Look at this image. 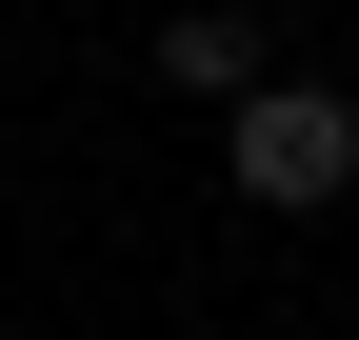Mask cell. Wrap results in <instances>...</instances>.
<instances>
[{
	"instance_id": "cell-2",
	"label": "cell",
	"mask_w": 359,
	"mask_h": 340,
	"mask_svg": "<svg viewBox=\"0 0 359 340\" xmlns=\"http://www.w3.org/2000/svg\"><path fill=\"white\" fill-rule=\"evenodd\" d=\"M160 80H180V100H259V80H280V20H240V0H180V20H160Z\"/></svg>"
},
{
	"instance_id": "cell-1",
	"label": "cell",
	"mask_w": 359,
	"mask_h": 340,
	"mask_svg": "<svg viewBox=\"0 0 359 340\" xmlns=\"http://www.w3.org/2000/svg\"><path fill=\"white\" fill-rule=\"evenodd\" d=\"M219 181L259 200V221H320L359 181V100L339 80H259V100H219Z\"/></svg>"
}]
</instances>
